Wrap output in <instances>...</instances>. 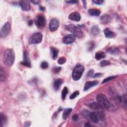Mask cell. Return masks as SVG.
<instances>
[{
	"label": "cell",
	"mask_w": 127,
	"mask_h": 127,
	"mask_svg": "<svg viewBox=\"0 0 127 127\" xmlns=\"http://www.w3.org/2000/svg\"><path fill=\"white\" fill-rule=\"evenodd\" d=\"M93 70H91L90 71H89V72L88 73V76L89 77H91L92 76H93Z\"/></svg>",
	"instance_id": "39"
},
{
	"label": "cell",
	"mask_w": 127,
	"mask_h": 127,
	"mask_svg": "<svg viewBox=\"0 0 127 127\" xmlns=\"http://www.w3.org/2000/svg\"><path fill=\"white\" fill-rule=\"evenodd\" d=\"M76 38L73 34H68L62 39L63 42L66 44H70L75 41Z\"/></svg>",
	"instance_id": "9"
},
{
	"label": "cell",
	"mask_w": 127,
	"mask_h": 127,
	"mask_svg": "<svg viewBox=\"0 0 127 127\" xmlns=\"http://www.w3.org/2000/svg\"><path fill=\"white\" fill-rule=\"evenodd\" d=\"M111 17L109 15H104L100 18V21L102 24H108L111 21Z\"/></svg>",
	"instance_id": "12"
},
{
	"label": "cell",
	"mask_w": 127,
	"mask_h": 127,
	"mask_svg": "<svg viewBox=\"0 0 127 127\" xmlns=\"http://www.w3.org/2000/svg\"><path fill=\"white\" fill-rule=\"evenodd\" d=\"M103 0H93L92 2L96 5H101L103 3Z\"/></svg>",
	"instance_id": "36"
},
{
	"label": "cell",
	"mask_w": 127,
	"mask_h": 127,
	"mask_svg": "<svg viewBox=\"0 0 127 127\" xmlns=\"http://www.w3.org/2000/svg\"><path fill=\"white\" fill-rule=\"evenodd\" d=\"M88 13L91 16H99L100 15V11L97 9H90L88 10Z\"/></svg>",
	"instance_id": "22"
},
{
	"label": "cell",
	"mask_w": 127,
	"mask_h": 127,
	"mask_svg": "<svg viewBox=\"0 0 127 127\" xmlns=\"http://www.w3.org/2000/svg\"><path fill=\"white\" fill-rule=\"evenodd\" d=\"M95 59L97 60H99L101 59L104 58L105 57V53L103 52H101V51L97 52L95 54Z\"/></svg>",
	"instance_id": "25"
},
{
	"label": "cell",
	"mask_w": 127,
	"mask_h": 127,
	"mask_svg": "<svg viewBox=\"0 0 127 127\" xmlns=\"http://www.w3.org/2000/svg\"><path fill=\"white\" fill-rule=\"evenodd\" d=\"M89 45H90V46L89 47V50H91L93 49L94 47V43L93 42H90V43H89Z\"/></svg>",
	"instance_id": "37"
},
{
	"label": "cell",
	"mask_w": 127,
	"mask_h": 127,
	"mask_svg": "<svg viewBox=\"0 0 127 127\" xmlns=\"http://www.w3.org/2000/svg\"><path fill=\"white\" fill-rule=\"evenodd\" d=\"M61 70V67H54L53 69V72L55 73H59Z\"/></svg>",
	"instance_id": "34"
},
{
	"label": "cell",
	"mask_w": 127,
	"mask_h": 127,
	"mask_svg": "<svg viewBox=\"0 0 127 127\" xmlns=\"http://www.w3.org/2000/svg\"><path fill=\"white\" fill-rule=\"evenodd\" d=\"M117 101L120 103L121 104H122L123 106H124L125 108L126 107V104H127V97L126 95H123V96H118Z\"/></svg>",
	"instance_id": "16"
},
{
	"label": "cell",
	"mask_w": 127,
	"mask_h": 127,
	"mask_svg": "<svg viewBox=\"0 0 127 127\" xmlns=\"http://www.w3.org/2000/svg\"><path fill=\"white\" fill-rule=\"evenodd\" d=\"M100 29L97 26H93L91 29V32L93 35H97L100 33Z\"/></svg>",
	"instance_id": "26"
},
{
	"label": "cell",
	"mask_w": 127,
	"mask_h": 127,
	"mask_svg": "<svg viewBox=\"0 0 127 127\" xmlns=\"http://www.w3.org/2000/svg\"><path fill=\"white\" fill-rule=\"evenodd\" d=\"M65 2L70 4H75L78 3V1H66Z\"/></svg>",
	"instance_id": "40"
},
{
	"label": "cell",
	"mask_w": 127,
	"mask_h": 127,
	"mask_svg": "<svg viewBox=\"0 0 127 127\" xmlns=\"http://www.w3.org/2000/svg\"><path fill=\"white\" fill-rule=\"evenodd\" d=\"M68 93V89L67 87H64L62 92V98L63 100H65L67 94Z\"/></svg>",
	"instance_id": "28"
},
{
	"label": "cell",
	"mask_w": 127,
	"mask_h": 127,
	"mask_svg": "<svg viewBox=\"0 0 127 127\" xmlns=\"http://www.w3.org/2000/svg\"><path fill=\"white\" fill-rule=\"evenodd\" d=\"M35 24L39 28H44L46 24V20L44 15L41 14L38 15L35 20Z\"/></svg>",
	"instance_id": "6"
},
{
	"label": "cell",
	"mask_w": 127,
	"mask_h": 127,
	"mask_svg": "<svg viewBox=\"0 0 127 127\" xmlns=\"http://www.w3.org/2000/svg\"><path fill=\"white\" fill-rule=\"evenodd\" d=\"M72 111V108H68L65 109L64 111L63 112V118L66 120L68 118V117L69 115L71 114V113Z\"/></svg>",
	"instance_id": "23"
},
{
	"label": "cell",
	"mask_w": 127,
	"mask_h": 127,
	"mask_svg": "<svg viewBox=\"0 0 127 127\" xmlns=\"http://www.w3.org/2000/svg\"><path fill=\"white\" fill-rule=\"evenodd\" d=\"M49 67L48 63L46 62H43L41 64V68L42 69H46Z\"/></svg>",
	"instance_id": "33"
},
{
	"label": "cell",
	"mask_w": 127,
	"mask_h": 127,
	"mask_svg": "<svg viewBox=\"0 0 127 127\" xmlns=\"http://www.w3.org/2000/svg\"><path fill=\"white\" fill-rule=\"evenodd\" d=\"M84 71V67L83 65L81 64H78L74 67L72 73V78L73 79L77 81L81 78L83 73Z\"/></svg>",
	"instance_id": "3"
},
{
	"label": "cell",
	"mask_w": 127,
	"mask_h": 127,
	"mask_svg": "<svg viewBox=\"0 0 127 127\" xmlns=\"http://www.w3.org/2000/svg\"><path fill=\"white\" fill-rule=\"evenodd\" d=\"M110 65V63L107 60H103L100 63V67H106V66Z\"/></svg>",
	"instance_id": "29"
},
{
	"label": "cell",
	"mask_w": 127,
	"mask_h": 127,
	"mask_svg": "<svg viewBox=\"0 0 127 127\" xmlns=\"http://www.w3.org/2000/svg\"><path fill=\"white\" fill-rule=\"evenodd\" d=\"M31 2L32 3H34V4H37L39 2V1H31Z\"/></svg>",
	"instance_id": "44"
},
{
	"label": "cell",
	"mask_w": 127,
	"mask_h": 127,
	"mask_svg": "<svg viewBox=\"0 0 127 127\" xmlns=\"http://www.w3.org/2000/svg\"><path fill=\"white\" fill-rule=\"evenodd\" d=\"M69 19L75 21H79L81 19L80 14L78 12H73L71 14L68 16Z\"/></svg>",
	"instance_id": "14"
},
{
	"label": "cell",
	"mask_w": 127,
	"mask_h": 127,
	"mask_svg": "<svg viewBox=\"0 0 127 127\" xmlns=\"http://www.w3.org/2000/svg\"><path fill=\"white\" fill-rule=\"evenodd\" d=\"M6 78V74L5 70L3 69L2 67L0 69V80L1 82H4Z\"/></svg>",
	"instance_id": "27"
},
{
	"label": "cell",
	"mask_w": 127,
	"mask_h": 127,
	"mask_svg": "<svg viewBox=\"0 0 127 127\" xmlns=\"http://www.w3.org/2000/svg\"><path fill=\"white\" fill-rule=\"evenodd\" d=\"M60 25L59 20L56 19H52L49 24V29L51 32L56 31Z\"/></svg>",
	"instance_id": "8"
},
{
	"label": "cell",
	"mask_w": 127,
	"mask_h": 127,
	"mask_svg": "<svg viewBox=\"0 0 127 127\" xmlns=\"http://www.w3.org/2000/svg\"><path fill=\"white\" fill-rule=\"evenodd\" d=\"M51 53L52 54V58L53 59L55 60L57 59V58L58 57V55L59 53V50L57 49L56 48L54 47H51Z\"/></svg>",
	"instance_id": "24"
},
{
	"label": "cell",
	"mask_w": 127,
	"mask_h": 127,
	"mask_svg": "<svg viewBox=\"0 0 127 127\" xmlns=\"http://www.w3.org/2000/svg\"><path fill=\"white\" fill-rule=\"evenodd\" d=\"M40 10H42V11H44V10H45V9H44V7H40Z\"/></svg>",
	"instance_id": "45"
},
{
	"label": "cell",
	"mask_w": 127,
	"mask_h": 127,
	"mask_svg": "<svg viewBox=\"0 0 127 127\" xmlns=\"http://www.w3.org/2000/svg\"><path fill=\"white\" fill-rule=\"evenodd\" d=\"M79 94V92L78 91H74L73 93L70 96V98L71 99H73L75 98L76 97H77Z\"/></svg>",
	"instance_id": "32"
},
{
	"label": "cell",
	"mask_w": 127,
	"mask_h": 127,
	"mask_svg": "<svg viewBox=\"0 0 127 127\" xmlns=\"http://www.w3.org/2000/svg\"><path fill=\"white\" fill-rule=\"evenodd\" d=\"M88 106L89 107V108L94 110V111H96L102 110V108L99 105V104L97 102L90 103L88 105Z\"/></svg>",
	"instance_id": "15"
},
{
	"label": "cell",
	"mask_w": 127,
	"mask_h": 127,
	"mask_svg": "<svg viewBox=\"0 0 127 127\" xmlns=\"http://www.w3.org/2000/svg\"><path fill=\"white\" fill-rule=\"evenodd\" d=\"M104 33L106 38H113L114 36V33L113 31L110 30L109 28H106L104 30Z\"/></svg>",
	"instance_id": "18"
},
{
	"label": "cell",
	"mask_w": 127,
	"mask_h": 127,
	"mask_svg": "<svg viewBox=\"0 0 127 127\" xmlns=\"http://www.w3.org/2000/svg\"><path fill=\"white\" fill-rule=\"evenodd\" d=\"M98 82L97 81V80H94V81H89L86 82L85 84L84 87V90L86 91L88 90L89 88H91L93 87V86H95L97 85L98 84Z\"/></svg>",
	"instance_id": "13"
},
{
	"label": "cell",
	"mask_w": 127,
	"mask_h": 127,
	"mask_svg": "<svg viewBox=\"0 0 127 127\" xmlns=\"http://www.w3.org/2000/svg\"><path fill=\"white\" fill-rule=\"evenodd\" d=\"M66 62V58L64 57H62L58 60V63L60 65H63Z\"/></svg>",
	"instance_id": "30"
},
{
	"label": "cell",
	"mask_w": 127,
	"mask_h": 127,
	"mask_svg": "<svg viewBox=\"0 0 127 127\" xmlns=\"http://www.w3.org/2000/svg\"><path fill=\"white\" fill-rule=\"evenodd\" d=\"M92 125H90L89 123H86V124L84 125V127H91Z\"/></svg>",
	"instance_id": "42"
},
{
	"label": "cell",
	"mask_w": 127,
	"mask_h": 127,
	"mask_svg": "<svg viewBox=\"0 0 127 127\" xmlns=\"http://www.w3.org/2000/svg\"><path fill=\"white\" fill-rule=\"evenodd\" d=\"M96 100L99 105L104 109H110L111 107V102L110 101L107 97L103 94H99L96 97Z\"/></svg>",
	"instance_id": "2"
},
{
	"label": "cell",
	"mask_w": 127,
	"mask_h": 127,
	"mask_svg": "<svg viewBox=\"0 0 127 127\" xmlns=\"http://www.w3.org/2000/svg\"><path fill=\"white\" fill-rule=\"evenodd\" d=\"M21 64L24 66L31 67V62L28 56V54L26 51L24 52V61L21 63Z\"/></svg>",
	"instance_id": "10"
},
{
	"label": "cell",
	"mask_w": 127,
	"mask_h": 127,
	"mask_svg": "<svg viewBox=\"0 0 127 127\" xmlns=\"http://www.w3.org/2000/svg\"><path fill=\"white\" fill-rule=\"evenodd\" d=\"M19 5L23 10L28 11L30 9V2L28 1H21Z\"/></svg>",
	"instance_id": "11"
},
{
	"label": "cell",
	"mask_w": 127,
	"mask_h": 127,
	"mask_svg": "<svg viewBox=\"0 0 127 127\" xmlns=\"http://www.w3.org/2000/svg\"><path fill=\"white\" fill-rule=\"evenodd\" d=\"M66 29L70 31L74 36H76L78 38H82L83 36V32L78 27L75 26L73 24H70L66 26Z\"/></svg>",
	"instance_id": "4"
},
{
	"label": "cell",
	"mask_w": 127,
	"mask_h": 127,
	"mask_svg": "<svg viewBox=\"0 0 127 127\" xmlns=\"http://www.w3.org/2000/svg\"><path fill=\"white\" fill-rule=\"evenodd\" d=\"M15 60V53L13 49H8L5 50L3 55V62L8 67H10L13 65Z\"/></svg>",
	"instance_id": "1"
},
{
	"label": "cell",
	"mask_w": 127,
	"mask_h": 127,
	"mask_svg": "<svg viewBox=\"0 0 127 127\" xmlns=\"http://www.w3.org/2000/svg\"><path fill=\"white\" fill-rule=\"evenodd\" d=\"M102 73H96L95 74H94V76H92V77H93V78H99V77H101V76H102Z\"/></svg>",
	"instance_id": "41"
},
{
	"label": "cell",
	"mask_w": 127,
	"mask_h": 127,
	"mask_svg": "<svg viewBox=\"0 0 127 127\" xmlns=\"http://www.w3.org/2000/svg\"><path fill=\"white\" fill-rule=\"evenodd\" d=\"M107 52L108 53L112 54V55H117L119 54L120 53V50L117 48L115 47H112L110 48L107 50Z\"/></svg>",
	"instance_id": "19"
},
{
	"label": "cell",
	"mask_w": 127,
	"mask_h": 127,
	"mask_svg": "<svg viewBox=\"0 0 127 127\" xmlns=\"http://www.w3.org/2000/svg\"><path fill=\"white\" fill-rule=\"evenodd\" d=\"M89 114H90V112L88 110H84L82 112V114L83 115V116L86 117L89 116Z\"/></svg>",
	"instance_id": "35"
},
{
	"label": "cell",
	"mask_w": 127,
	"mask_h": 127,
	"mask_svg": "<svg viewBox=\"0 0 127 127\" xmlns=\"http://www.w3.org/2000/svg\"><path fill=\"white\" fill-rule=\"evenodd\" d=\"M89 117L91 120L94 123H98L99 120L98 117L96 112H91L89 114Z\"/></svg>",
	"instance_id": "17"
},
{
	"label": "cell",
	"mask_w": 127,
	"mask_h": 127,
	"mask_svg": "<svg viewBox=\"0 0 127 127\" xmlns=\"http://www.w3.org/2000/svg\"><path fill=\"white\" fill-rule=\"evenodd\" d=\"M43 38L42 34L40 32L34 33L30 36L29 39V43L30 44H35L40 43L42 41Z\"/></svg>",
	"instance_id": "5"
},
{
	"label": "cell",
	"mask_w": 127,
	"mask_h": 127,
	"mask_svg": "<svg viewBox=\"0 0 127 127\" xmlns=\"http://www.w3.org/2000/svg\"><path fill=\"white\" fill-rule=\"evenodd\" d=\"M11 29V26L9 22H6L2 27L1 30V37H7L10 33Z\"/></svg>",
	"instance_id": "7"
},
{
	"label": "cell",
	"mask_w": 127,
	"mask_h": 127,
	"mask_svg": "<svg viewBox=\"0 0 127 127\" xmlns=\"http://www.w3.org/2000/svg\"><path fill=\"white\" fill-rule=\"evenodd\" d=\"M32 24H33V21L32 20H30V21H29L28 22V25H32Z\"/></svg>",
	"instance_id": "43"
},
{
	"label": "cell",
	"mask_w": 127,
	"mask_h": 127,
	"mask_svg": "<svg viewBox=\"0 0 127 127\" xmlns=\"http://www.w3.org/2000/svg\"><path fill=\"white\" fill-rule=\"evenodd\" d=\"M78 117H79V116H78V114H74L73 116V120L74 121H77L78 120Z\"/></svg>",
	"instance_id": "38"
},
{
	"label": "cell",
	"mask_w": 127,
	"mask_h": 127,
	"mask_svg": "<svg viewBox=\"0 0 127 127\" xmlns=\"http://www.w3.org/2000/svg\"><path fill=\"white\" fill-rule=\"evenodd\" d=\"M63 83V80L60 78H58L55 80L54 83V88L55 90H58L60 86Z\"/></svg>",
	"instance_id": "20"
},
{
	"label": "cell",
	"mask_w": 127,
	"mask_h": 127,
	"mask_svg": "<svg viewBox=\"0 0 127 127\" xmlns=\"http://www.w3.org/2000/svg\"><path fill=\"white\" fill-rule=\"evenodd\" d=\"M116 76H112V77H109L108 78H107L103 80V81L102 82V83H105L109 81H111V80L114 79L115 78H116Z\"/></svg>",
	"instance_id": "31"
},
{
	"label": "cell",
	"mask_w": 127,
	"mask_h": 127,
	"mask_svg": "<svg viewBox=\"0 0 127 127\" xmlns=\"http://www.w3.org/2000/svg\"><path fill=\"white\" fill-rule=\"evenodd\" d=\"M0 117H1V125H0V127H3L7 122V117L5 114L1 113L0 114Z\"/></svg>",
	"instance_id": "21"
}]
</instances>
